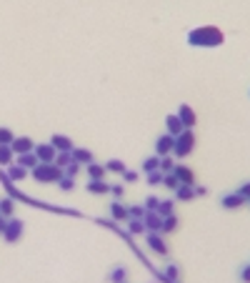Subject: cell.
Segmentation results:
<instances>
[{
	"instance_id": "cell-33",
	"label": "cell",
	"mask_w": 250,
	"mask_h": 283,
	"mask_svg": "<svg viewBox=\"0 0 250 283\" xmlns=\"http://www.w3.org/2000/svg\"><path fill=\"white\" fill-rule=\"evenodd\" d=\"M175 163H173V155H163L160 158V173H173Z\"/></svg>"
},
{
	"instance_id": "cell-37",
	"label": "cell",
	"mask_w": 250,
	"mask_h": 283,
	"mask_svg": "<svg viewBox=\"0 0 250 283\" xmlns=\"http://www.w3.org/2000/svg\"><path fill=\"white\" fill-rule=\"evenodd\" d=\"M158 206H160V198H155V195L145 198V211H158Z\"/></svg>"
},
{
	"instance_id": "cell-10",
	"label": "cell",
	"mask_w": 250,
	"mask_h": 283,
	"mask_svg": "<svg viewBox=\"0 0 250 283\" xmlns=\"http://www.w3.org/2000/svg\"><path fill=\"white\" fill-rule=\"evenodd\" d=\"M173 173H175V178H178L183 186H195V173H193V168H188V166H183V163H175Z\"/></svg>"
},
{
	"instance_id": "cell-7",
	"label": "cell",
	"mask_w": 250,
	"mask_h": 283,
	"mask_svg": "<svg viewBox=\"0 0 250 283\" xmlns=\"http://www.w3.org/2000/svg\"><path fill=\"white\" fill-rule=\"evenodd\" d=\"M145 243H148V248H150L153 253H158V256H168V246H165V240H163L160 233H148Z\"/></svg>"
},
{
	"instance_id": "cell-31",
	"label": "cell",
	"mask_w": 250,
	"mask_h": 283,
	"mask_svg": "<svg viewBox=\"0 0 250 283\" xmlns=\"http://www.w3.org/2000/svg\"><path fill=\"white\" fill-rule=\"evenodd\" d=\"M110 281H113V283H128V271H125L123 266L113 268V273H110Z\"/></svg>"
},
{
	"instance_id": "cell-4",
	"label": "cell",
	"mask_w": 250,
	"mask_h": 283,
	"mask_svg": "<svg viewBox=\"0 0 250 283\" xmlns=\"http://www.w3.org/2000/svg\"><path fill=\"white\" fill-rule=\"evenodd\" d=\"M20 236H23V221L8 218V226H5V231H3V238L8 240V243H18Z\"/></svg>"
},
{
	"instance_id": "cell-28",
	"label": "cell",
	"mask_w": 250,
	"mask_h": 283,
	"mask_svg": "<svg viewBox=\"0 0 250 283\" xmlns=\"http://www.w3.org/2000/svg\"><path fill=\"white\" fill-rule=\"evenodd\" d=\"M70 163H73V153H70V150H65V153H58V155H55V166H58V168H63V171H65Z\"/></svg>"
},
{
	"instance_id": "cell-36",
	"label": "cell",
	"mask_w": 250,
	"mask_h": 283,
	"mask_svg": "<svg viewBox=\"0 0 250 283\" xmlns=\"http://www.w3.org/2000/svg\"><path fill=\"white\" fill-rule=\"evenodd\" d=\"M145 216V206H130L128 208V221L130 218H143Z\"/></svg>"
},
{
	"instance_id": "cell-38",
	"label": "cell",
	"mask_w": 250,
	"mask_h": 283,
	"mask_svg": "<svg viewBox=\"0 0 250 283\" xmlns=\"http://www.w3.org/2000/svg\"><path fill=\"white\" fill-rule=\"evenodd\" d=\"M58 186H60L63 190H73V188H75V178H68V176H63V178L58 181Z\"/></svg>"
},
{
	"instance_id": "cell-32",
	"label": "cell",
	"mask_w": 250,
	"mask_h": 283,
	"mask_svg": "<svg viewBox=\"0 0 250 283\" xmlns=\"http://www.w3.org/2000/svg\"><path fill=\"white\" fill-rule=\"evenodd\" d=\"M163 186H168V188H170V190L175 193V190H178V188H180L183 183H180V181L175 178V173H165V176H163Z\"/></svg>"
},
{
	"instance_id": "cell-23",
	"label": "cell",
	"mask_w": 250,
	"mask_h": 283,
	"mask_svg": "<svg viewBox=\"0 0 250 283\" xmlns=\"http://www.w3.org/2000/svg\"><path fill=\"white\" fill-rule=\"evenodd\" d=\"M175 198L178 200H193L195 198V186H180L175 190Z\"/></svg>"
},
{
	"instance_id": "cell-21",
	"label": "cell",
	"mask_w": 250,
	"mask_h": 283,
	"mask_svg": "<svg viewBox=\"0 0 250 283\" xmlns=\"http://www.w3.org/2000/svg\"><path fill=\"white\" fill-rule=\"evenodd\" d=\"M88 193L105 195V193H110V186H108L105 181H90V183H88Z\"/></svg>"
},
{
	"instance_id": "cell-13",
	"label": "cell",
	"mask_w": 250,
	"mask_h": 283,
	"mask_svg": "<svg viewBox=\"0 0 250 283\" xmlns=\"http://www.w3.org/2000/svg\"><path fill=\"white\" fill-rule=\"evenodd\" d=\"M165 128H168V136H173V138H178L185 131V126L180 123L178 115H168V118H165Z\"/></svg>"
},
{
	"instance_id": "cell-3",
	"label": "cell",
	"mask_w": 250,
	"mask_h": 283,
	"mask_svg": "<svg viewBox=\"0 0 250 283\" xmlns=\"http://www.w3.org/2000/svg\"><path fill=\"white\" fill-rule=\"evenodd\" d=\"M195 148V136L193 131H183L178 138H175V145H173V155L175 158H188Z\"/></svg>"
},
{
	"instance_id": "cell-12",
	"label": "cell",
	"mask_w": 250,
	"mask_h": 283,
	"mask_svg": "<svg viewBox=\"0 0 250 283\" xmlns=\"http://www.w3.org/2000/svg\"><path fill=\"white\" fill-rule=\"evenodd\" d=\"M50 145H53L58 153H65V150H73V148H75L73 141H70L68 136H63V133H55V136L50 138Z\"/></svg>"
},
{
	"instance_id": "cell-14",
	"label": "cell",
	"mask_w": 250,
	"mask_h": 283,
	"mask_svg": "<svg viewBox=\"0 0 250 283\" xmlns=\"http://www.w3.org/2000/svg\"><path fill=\"white\" fill-rule=\"evenodd\" d=\"M73 153V160H75V163H85V166H90V163H95V158H93V153L88 150V148H73L70 150Z\"/></svg>"
},
{
	"instance_id": "cell-34",
	"label": "cell",
	"mask_w": 250,
	"mask_h": 283,
	"mask_svg": "<svg viewBox=\"0 0 250 283\" xmlns=\"http://www.w3.org/2000/svg\"><path fill=\"white\" fill-rule=\"evenodd\" d=\"M13 141H15V136L10 128H0V145H10Z\"/></svg>"
},
{
	"instance_id": "cell-16",
	"label": "cell",
	"mask_w": 250,
	"mask_h": 283,
	"mask_svg": "<svg viewBox=\"0 0 250 283\" xmlns=\"http://www.w3.org/2000/svg\"><path fill=\"white\" fill-rule=\"evenodd\" d=\"M110 216H113V221H128V206H123L120 200H113L110 203Z\"/></svg>"
},
{
	"instance_id": "cell-2",
	"label": "cell",
	"mask_w": 250,
	"mask_h": 283,
	"mask_svg": "<svg viewBox=\"0 0 250 283\" xmlns=\"http://www.w3.org/2000/svg\"><path fill=\"white\" fill-rule=\"evenodd\" d=\"M63 176H65L63 168H58L55 163H38V166L33 168V178H35L38 183H58Z\"/></svg>"
},
{
	"instance_id": "cell-42",
	"label": "cell",
	"mask_w": 250,
	"mask_h": 283,
	"mask_svg": "<svg viewBox=\"0 0 250 283\" xmlns=\"http://www.w3.org/2000/svg\"><path fill=\"white\" fill-rule=\"evenodd\" d=\"M123 178H125V183H135V181H138V173H135V171H125Z\"/></svg>"
},
{
	"instance_id": "cell-15",
	"label": "cell",
	"mask_w": 250,
	"mask_h": 283,
	"mask_svg": "<svg viewBox=\"0 0 250 283\" xmlns=\"http://www.w3.org/2000/svg\"><path fill=\"white\" fill-rule=\"evenodd\" d=\"M15 163L23 166V168H28V171H33V168L40 163V160H38L35 153H23V155H15Z\"/></svg>"
},
{
	"instance_id": "cell-43",
	"label": "cell",
	"mask_w": 250,
	"mask_h": 283,
	"mask_svg": "<svg viewBox=\"0 0 250 283\" xmlns=\"http://www.w3.org/2000/svg\"><path fill=\"white\" fill-rule=\"evenodd\" d=\"M110 193H113L115 198H123V193H125V188H123V186H110Z\"/></svg>"
},
{
	"instance_id": "cell-20",
	"label": "cell",
	"mask_w": 250,
	"mask_h": 283,
	"mask_svg": "<svg viewBox=\"0 0 250 283\" xmlns=\"http://www.w3.org/2000/svg\"><path fill=\"white\" fill-rule=\"evenodd\" d=\"M105 166H100V163H90L88 166V176H90V181H105Z\"/></svg>"
},
{
	"instance_id": "cell-44",
	"label": "cell",
	"mask_w": 250,
	"mask_h": 283,
	"mask_svg": "<svg viewBox=\"0 0 250 283\" xmlns=\"http://www.w3.org/2000/svg\"><path fill=\"white\" fill-rule=\"evenodd\" d=\"M5 226H8V218H5V216H0V233L5 231Z\"/></svg>"
},
{
	"instance_id": "cell-45",
	"label": "cell",
	"mask_w": 250,
	"mask_h": 283,
	"mask_svg": "<svg viewBox=\"0 0 250 283\" xmlns=\"http://www.w3.org/2000/svg\"><path fill=\"white\" fill-rule=\"evenodd\" d=\"M208 193V188H203V186H195V195H205Z\"/></svg>"
},
{
	"instance_id": "cell-5",
	"label": "cell",
	"mask_w": 250,
	"mask_h": 283,
	"mask_svg": "<svg viewBox=\"0 0 250 283\" xmlns=\"http://www.w3.org/2000/svg\"><path fill=\"white\" fill-rule=\"evenodd\" d=\"M33 153L38 155L40 163H55V155H58V150H55L50 143H40V145H35Z\"/></svg>"
},
{
	"instance_id": "cell-39",
	"label": "cell",
	"mask_w": 250,
	"mask_h": 283,
	"mask_svg": "<svg viewBox=\"0 0 250 283\" xmlns=\"http://www.w3.org/2000/svg\"><path fill=\"white\" fill-rule=\"evenodd\" d=\"M78 171H80V163H75V160H73V163H70V166H68L63 173H65L68 178H75V176H78Z\"/></svg>"
},
{
	"instance_id": "cell-24",
	"label": "cell",
	"mask_w": 250,
	"mask_h": 283,
	"mask_svg": "<svg viewBox=\"0 0 250 283\" xmlns=\"http://www.w3.org/2000/svg\"><path fill=\"white\" fill-rule=\"evenodd\" d=\"M143 171H145V173L160 171V158H158V155H148V158L143 160Z\"/></svg>"
},
{
	"instance_id": "cell-6",
	"label": "cell",
	"mask_w": 250,
	"mask_h": 283,
	"mask_svg": "<svg viewBox=\"0 0 250 283\" xmlns=\"http://www.w3.org/2000/svg\"><path fill=\"white\" fill-rule=\"evenodd\" d=\"M173 145H175V138L173 136H160L158 141H155V155L158 158H163V155H173Z\"/></svg>"
},
{
	"instance_id": "cell-22",
	"label": "cell",
	"mask_w": 250,
	"mask_h": 283,
	"mask_svg": "<svg viewBox=\"0 0 250 283\" xmlns=\"http://www.w3.org/2000/svg\"><path fill=\"white\" fill-rule=\"evenodd\" d=\"M13 158H15V153H13V148L10 145H0V166H13Z\"/></svg>"
},
{
	"instance_id": "cell-17",
	"label": "cell",
	"mask_w": 250,
	"mask_h": 283,
	"mask_svg": "<svg viewBox=\"0 0 250 283\" xmlns=\"http://www.w3.org/2000/svg\"><path fill=\"white\" fill-rule=\"evenodd\" d=\"M160 278H163V283H180V268L175 263H168V268H165V273Z\"/></svg>"
},
{
	"instance_id": "cell-8",
	"label": "cell",
	"mask_w": 250,
	"mask_h": 283,
	"mask_svg": "<svg viewBox=\"0 0 250 283\" xmlns=\"http://www.w3.org/2000/svg\"><path fill=\"white\" fill-rule=\"evenodd\" d=\"M143 223H145V231H148V233H160V228H163V216H160L158 211H145Z\"/></svg>"
},
{
	"instance_id": "cell-29",
	"label": "cell",
	"mask_w": 250,
	"mask_h": 283,
	"mask_svg": "<svg viewBox=\"0 0 250 283\" xmlns=\"http://www.w3.org/2000/svg\"><path fill=\"white\" fill-rule=\"evenodd\" d=\"M13 211H15V203H13V198H5V200H0V216H5V218H13Z\"/></svg>"
},
{
	"instance_id": "cell-41",
	"label": "cell",
	"mask_w": 250,
	"mask_h": 283,
	"mask_svg": "<svg viewBox=\"0 0 250 283\" xmlns=\"http://www.w3.org/2000/svg\"><path fill=\"white\" fill-rule=\"evenodd\" d=\"M240 281H243V283H250V263L240 268Z\"/></svg>"
},
{
	"instance_id": "cell-9",
	"label": "cell",
	"mask_w": 250,
	"mask_h": 283,
	"mask_svg": "<svg viewBox=\"0 0 250 283\" xmlns=\"http://www.w3.org/2000/svg\"><path fill=\"white\" fill-rule=\"evenodd\" d=\"M175 115L180 118V123L185 126V131H193V126H195V120H198V115H195V110H193L190 105H180Z\"/></svg>"
},
{
	"instance_id": "cell-26",
	"label": "cell",
	"mask_w": 250,
	"mask_h": 283,
	"mask_svg": "<svg viewBox=\"0 0 250 283\" xmlns=\"http://www.w3.org/2000/svg\"><path fill=\"white\" fill-rule=\"evenodd\" d=\"M175 228H178V216H175V213L163 218V228H160V233H173Z\"/></svg>"
},
{
	"instance_id": "cell-40",
	"label": "cell",
	"mask_w": 250,
	"mask_h": 283,
	"mask_svg": "<svg viewBox=\"0 0 250 283\" xmlns=\"http://www.w3.org/2000/svg\"><path fill=\"white\" fill-rule=\"evenodd\" d=\"M238 193H240V198L245 200V203H250V183H243Z\"/></svg>"
},
{
	"instance_id": "cell-19",
	"label": "cell",
	"mask_w": 250,
	"mask_h": 283,
	"mask_svg": "<svg viewBox=\"0 0 250 283\" xmlns=\"http://www.w3.org/2000/svg\"><path fill=\"white\" fill-rule=\"evenodd\" d=\"M10 181H23L25 176H28V168H23V166H18V163H13V166H8V173H5Z\"/></svg>"
},
{
	"instance_id": "cell-1",
	"label": "cell",
	"mask_w": 250,
	"mask_h": 283,
	"mask_svg": "<svg viewBox=\"0 0 250 283\" xmlns=\"http://www.w3.org/2000/svg\"><path fill=\"white\" fill-rule=\"evenodd\" d=\"M223 40H225V35L215 25H203V28H195L188 33V43L195 48H218V46H223Z\"/></svg>"
},
{
	"instance_id": "cell-18",
	"label": "cell",
	"mask_w": 250,
	"mask_h": 283,
	"mask_svg": "<svg viewBox=\"0 0 250 283\" xmlns=\"http://www.w3.org/2000/svg\"><path fill=\"white\" fill-rule=\"evenodd\" d=\"M245 200L240 198V193L235 190V193H228V195H223V208H238V206H243Z\"/></svg>"
},
{
	"instance_id": "cell-25",
	"label": "cell",
	"mask_w": 250,
	"mask_h": 283,
	"mask_svg": "<svg viewBox=\"0 0 250 283\" xmlns=\"http://www.w3.org/2000/svg\"><path fill=\"white\" fill-rule=\"evenodd\" d=\"M105 171L108 173H125V171H128V168H125V163H123V160H118V158H113V160H108V163H105Z\"/></svg>"
},
{
	"instance_id": "cell-30",
	"label": "cell",
	"mask_w": 250,
	"mask_h": 283,
	"mask_svg": "<svg viewBox=\"0 0 250 283\" xmlns=\"http://www.w3.org/2000/svg\"><path fill=\"white\" fill-rule=\"evenodd\" d=\"M173 208H175L173 198H168V200H160V206H158V213H160L163 218H165V216H173V213H175Z\"/></svg>"
},
{
	"instance_id": "cell-27",
	"label": "cell",
	"mask_w": 250,
	"mask_h": 283,
	"mask_svg": "<svg viewBox=\"0 0 250 283\" xmlns=\"http://www.w3.org/2000/svg\"><path fill=\"white\" fill-rule=\"evenodd\" d=\"M128 231H130L133 236L148 233V231H145V223H143V218H130V221H128Z\"/></svg>"
},
{
	"instance_id": "cell-11",
	"label": "cell",
	"mask_w": 250,
	"mask_h": 283,
	"mask_svg": "<svg viewBox=\"0 0 250 283\" xmlns=\"http://www.w3.org/2000/svg\"><path fill=\"white\" fill-rule=\"evenodd\" d=\"M10 148H13V153L15 155H23V153H33V141L28 138V136H20V138H15L13 143H10Z\"/></svg>"
},
{
	"instance_id": "cell-35",
	"label": "cell",
	"mask_w": 250,
	"mask_h": 283,
	"mask_svg": "<svg viewBox=\"0 0 250 283\" xmlns=\"http://www.w3.org/2000/svg\"><path fill=\"white\" fill-rule=\"evenodd\" d=\"M145 176H148V183H150V186H163V176H165V173L153 171V173H145Z\"/></svg>"
}]
</instances>
